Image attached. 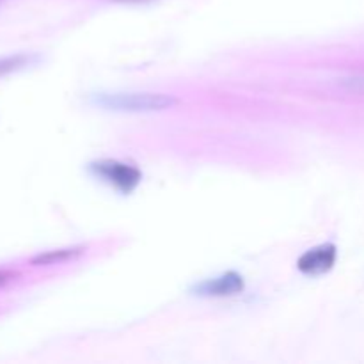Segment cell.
<instances>
[{
    "mask_svg": "<svg viewBox=\"0 0 364 364\" xmlns=\"http://www.w3.org/2000/svg\"><path fill=\"white\" fill-rule=\"evenodd\" d=\"M92 103L114 112H160L178 105V98L164 92H112L95 96Z\"/></svg>",
    "mask_w": 364,
    "mask_h": 364,
    "instance_id": "cell-1",
    "label": "cell"
},
{
    "mask_svg": "<svg viewBox=\"0 0 364 364\" xmlns=\"http://www.w3.org/2000/svg\"><path fill=\"white\" fill-rule=\"evenodd\" d=\"M336 256L338 251L334 244L316 245L299 258L297 267L306 276H322L333 269L336 263Z\"/></svg>",
    "mask_w": 364,
    "mask_h": 364,
    "instance_id": "cell-4",
    "label": "cell"
},
{
    "mask_svg": "<svg viewBox=\"0 0 364 364\" xmlns=\"http://www.w3.org/2000/svg\"><path fill=\"white\" fill-rule=\"evenodd\" d=\"M34 60V57L27 55V53H16V55L0 57V77L9 75L13 71L21 70V68L28 66Z\"/></svg>",
    "mask_w": 364,
    "mask_h": 364,
    "instance_id": "cell-5",
    "label": "cell"
},
{
    "mask_svg": "<svg viewBox=\"0 0 364 364\" xmlns=\"http://www.w3.org/2000/svg\"><path fill=\"white\" fill-rule=\"evenodd\" d=\"M82 252V249H63V251L55 252H46V255L36 256L32 258V265H52V263L64 262V259H70L73 256H78Z\"/></svg>",
    "mask_w": 364,
    "mask_h": 364,
    "instance_id": "cell-6",
    "label": "cell"
},
{
    "mask_svg": "<svg viewBox=\"0 0 364 364\" xmlns=\"http://www.w3.org/2000/svg\"><path fill=\"white\" fill-rule=\"evenodd\" d=\"M245 288L244 277L238 272H226L213 279H206L192 287V294L198 297H231L242 294Z\"/></svg>",
    "mask_w": 364,
    "mask_h": 364,
    "instance_id": "cell-3",
    "label": "cell"
},
{
    "mask_svg": "<svg viewBox=\"0 0 364 364\" xmlns=\"http://www.w3.org/2000/svg\"><path fill=\"white\" fill-rule=\"evenodd\" d=\"M89 167H91L96 176L102 178L107 183L114 185L123 194L134 191L142 180V174L137 167L130 166V164L117 162V160H98V162H92Z\"/></svg>",
    "mask_w": 364,
    "mask_h": 364,
    "instance_id": "cell-2",
    "label": "cell"
},
{
    "mask_svg": "<svg viewBox=\"0 0 364 364\" xmlns=\"http://www.w3.org/2000/svg\"><path fill=\"white\" fill-rule=\"evenodd\" d=\"M348 85H350L352 89H358V91L364 92V78H350Z\"/></svg>",
    "mask_w": 364,
    "mask_h": 364,
    "instance_id": "cell-7",
    "label": "cell"
},
{
    "mask_svg": "<svg viewBox=\"0 0 364 364\" xmlns=\"http://www.w3.org/2000/svg\"><path fill=\"white\" fill-rule=\"evenodd\" d=\"M114 2H123V4H141V2H148V0H114Z\"/></svg>",
    "mask_w": 364,
    "mask_h": 364,
    "instance_id": "cell-9",
    "label": "cell"
},
{
    "mask_svg": "<svg viewBox=\"0 0 364 364\" xmlns=\"http://www.w3.org/2000/svg\"><path fill=\"white\" fill-rule=\"evenodd\" d=\"M9 279H11V274L9 272H2V270H0V284L7 283Z\"/></svg>",
    "mask_w": 364,
    "mask_h": 364,
    "instance_id": "cell-8",
    "label": "cell"
}]
</instances>
